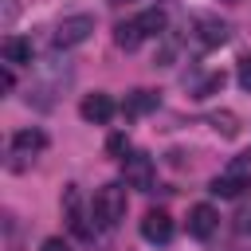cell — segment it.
I'll return each instance as SVG.
<instances>
[{
	"label": "cell",
	"mask_w": 251,
	"mask_h": 251,
	"mask_svg": "<svg viewBox=\"0 0 251 251\" xmlns=\"http://www.w3.org/2000/svg\"><path fill=\"white\" fill-rule=\"evenodd\" d=\"M90 220L98 231H114L126 220V188L122 184H102L90 200Z\"/></svg>",
	"instance_id": "obj_1"
},
{
	"label": "cell",
	"mask_w": 251,
	"mask_h": 251,
	"mask_svg": "<svg viewBox=\"0 0 251 251\" xmlns=\"http://www.w3.org/2000/svg\"><path fill=\"white\" fill-rule=\"evenodd\" d=\"M247 188H251V161H247V157H231V161L212 176V192L224 196V200L243 196Z\"/></svg>",
	"instance_id": "obj_2"
},
{
	"label": "cell",
	"mask_w": 251,
	"mask_h": 251,
	"mask_svg": "<svg viewBox=\"0 0 251 251\" xmlns=\"http://www.w3.org/2000/svg\"><path fill=\"white\" fill-rule=\"evenodd\" d=\"M43 149H47V133H43V129H35V126L16 129V133H12V145H8V157H12L8 165H12V169H27Z\"/></svg>",
	"instance_id": "obj_3"
},
{
	"label": "cell",
	"mask_w": 251,
	"mask_h": 251,
	"mask_svg": "<svg viewBox=\"0 0 251 251\" xmlns=\"http://www.w3.org/2000/svg\"><path fill=\"white\" fill-rule=\"evenodd\" d=\"M122 180H126L129 188H137V192H149V188L157 184V165H153V157H149V153H129V157H122Z\"/></svg>",
	"instance_id": "obj_4"
},
{
	"label": "cell",
	"mask_w": 251,
	"mask_h": 251,
	"mask_svg": "<svg viewBox=\"0 0 251 251\" xmlns=\"http://www.w3.org/2000/svg\"><path fill=\"white\" fill-rule=\"evenodd\" d=\"M90 31H94V16H86V12H78V16H63V20L55 24L51 43H55V47H78V43L90 39Z\"/></svg>",
	"instance_id": "obj_5"
},
{
	"label": "cell",
	"mask_w": 251,
	"mask_h": 251,
	"mask_svg": "<svg viewBox=\"0 0 251 251\" xmlns=\"http://www.w3.org/2000/svg\"><path fill=\"white\" fill-rule=\"evenodd\" d=\"M188 35H192V43H196L200 51H212V47H224V43L231 39V27H227L224 20H216V16H196Z\"/></svg>",
	"instance_id": "obj_6"
},
{
	"label": "cell",
	"mask_w": 251,
	"mask_h": 251,
	"mask_svg": "<svg viewBox=\"0 0 251 251\" xmlns=\"http://www.w3.org/2000/svg\"><path fill=\"white\" fill-rule=\"evenodd\" d=\"M118 110H122V106H118L110 94H98V90H94V94H86V98L78 102V114H82L86 122H94V126H106Z\"/></svg>",
	"instance_id": "obj_7"
},
{
	"label": "cell",
	"mask_w": 251,
	"mask_h": 251,
	"mask_svg": "<svg viewBox=\"0 0 251 251\" xmlns=\"http://www.w3.org/2000/svg\"><path fill=\"white\" fill-rule=\"evenodd\" d=\"M216 227H220V212L212 204H192V212H188V235L192 239H212Z\"/></svg>",
	"instance_id": "obj_8"
},
{
	"label": "cell",
	"mask_w": 251,
	"mask_h": 251,
	"mask_svg": "<svg viewBox=\"0 0 251 251\" xmlns=\"http://www.w3.org/2000/svg\"><path fill=\"white\" fill-rule=\"evenodd\" d=\"M141 235H145L149 243H169V239H173V216H169L165 208H149L145 220H141Z\"/></svg>",
	"instance_id": "obj_9"
},
{
	"label": "cell",
	"mask_w": 251,
	"mask_h": 251,
	"mask_svg": "<svg viewBox=\"0 0 251 251\" xmlns=\"http://www.w3.org/2000/svg\"><path fill=\"white\" fill-rule=\"evenodd\" d=\"M63 216H67V224H71V231H75L78 239H90V235H94L90 224H86V216H82V208H78V188H75V184L63 188Z\"/></svg>",
	"instance_id": "obj_10"
},
{
	"label": "cell",
	"mask_w": 251,
	"mask_h": 251,
	"mask_svg": "<svg viewBox=\"0 0 251 251\" xmlns=\"http://www.w3.org/2000/svg\"><path fill=\"white\" fill-rule=\"evenodd\" d=\"M145 39H149V31H145L141 20H122V24L114 27V43H118L122 51H137Z\"/></svg>",
	"instance_id": "obj_11"
},
{
	"label": "cell",
	"mask_w": 251,
	"mask_h": 251,
	"mask_svg": "<svg viewBox=\"0 0 251 251\" xmlns=\"http://www.w3.org/2000/svg\"><path fill=\"white\" fill-rule=\"evenodd\" d=\"M0 51H4V63H12V67H27V63H31V55H35L31 39H24V35H4Z\"/></svg>",
	"instance_id": "obj_12"
},
{
	"label": "cell",
	"mask_w": 251,
	"mask_h": 251,
	"mask_svg": "<svg viewBox=\"0 0 251 251\" xmlns=\"http://www.w3.org/2000/svg\"><path fill=\"white\" fill-rule=\"evenodd\" d=\"M157 102H161V98H157L153 90H133V94H126V102H122V114L133 122V118H145L149 110H157Z\"/></svg>",
	"instance_id": "obj_13"
},
{
	"label": "cell",
	"mask_w": 251,
	"mask_h": 251,
	"mask_svg": "<svg viewBox=\"0 0 251 251\" xmlns=\"http://www.w3.org/2000/svg\"><path fill=\"white\" fill-rule=\"evenodd\" d=\"M208 126H212L220 137H227V141L239 137V118H235L231 110H212V114H208Z\"/></svg>",
	"instance_id": "obj_14"
},
{
	"label": "cell",
	"mask_w": 251,
	"mask_h": 251,
	"mask_svg": "<svg viewBox=\"0 0 251 251\" xmlns=\"http://www.w3.org/2000/svg\"><path fill=\"white\" fill-rule=\"evenodd\" d=\"M137 20L145 24V31H149V35H165V31H169V8H165V4H157V8L141 12Z\"/></svg>",
	"instance_id": "obj_15"
},
{
	"label": "cell",
	"mask_w": 251,
	"mask_h": 251,
	"mask_svg": "<svg viewBox=\"0 0 251 251\" xmlns=\"http://www.w3.org/2000/svg\"><path fill=\"white\" fill-rule=\"evenodd\" d=\"M224 82H227V75L224 71H212L200 86H192V98H208V94H216V90H224Z\"/></svg>",
	"instance_id": "obj_16"
},
{
	"label": "cell",
	"mask_w": 251,
	"mask_h": 251,
	"mask_svg": "<svg viewBox=\"0 0 251 251\" xmlns=\"http://www.w3.org/2000/svg\"><path fill=\"white\" fill-rule=\"evenodd\" d=\"M235 78H239V86L251 94V51H247V55H239V63H235Z\"/></svg>",
	"instance_id": "obj_17"
},
{
	"label": "cell",
	"mask_w": 251,
	"mask_h": 251,
	"mask_svg": "<svg viewBox=\"0 0 251 251\" xmlns=\"http://www.w3.org/2000/svg\"><path fill=\"white\" fill-rule=\"evenodd\" d=\"M106 153H110V157H129V137H126V133H114V137L106 141Z\"/></svg>",
	"instance_id": "obj_18"
},
{
	"label": "cell",
	"mask_w": 251,
	"mask_h": 251,
	"mask_svg": "<svg viewBox=\"0 0 251 251\" xmlns=\"http://www.w3.org/2000/svg\"><path fill=\"white\" fill-rule=\"evenodd\" d=\"M16 16H20V0H0V24H4V27H12V24H16Z\"/></svg>",
	"instance_id": "obj_19"
},
{
	"label": "cell",
	"mask_w": 251,
	"mask_h": 251,
	"mask_svg": "<svg viewBox=\"0 0 251 251\" xmlns=\"http://www.w3.org/2000/svg\"><path fill=\"white\" fill-rule=\"evenodd\" d=\"M235 231H239V235H251V200L235 212Z\"/></svg>",
	"instance_id": "obj_20"
},
{
	"label": "cell",
	"mask_w": 251,
	"mask_h": 251,
	"mask_svg": "<svg viewBox=\"0 0 251 251\" xmlns=\"http://www.w3.org/2000/svg\"><path fill=\"white\" fill-rule=\"evenodd\" d=\"M39 251H75V247H71L63 235H51V239H43V247H39Z\"/></svg>",
	"instance_id": "obj_21"
},
{
	"label": "cell",
	"mask_w": 251,
	"mask_h": 251,
	"mask_svg": "<svg viewBox=\"0 0 251 251\" xmlns=\"http://www.w3.org/2000/svg\"><path fill=\"white\" fill-rule=\"evenodd\" d=\"M110 4H133V0H110Z\"/></svg>",
	"instance_id": "obj_22"
},
{
	"label": "cell",
	"mask_w": 251,
	"mask_h": 251,
	"mask_svg": "<svg viewBox=\"0 0 251 251\" xmlns=\"http://www.w3.org/2000/svg\"><path fill=\"white\" fill-rule=\"evenodd\" d=\"M224 4H239V0H224Z\"/></svg>",
	"instance_id": "obj_23"
}]
</instances>
